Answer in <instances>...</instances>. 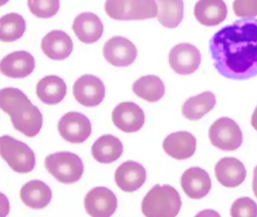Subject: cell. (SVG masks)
<instances>
[{
	"label": "cell",
	"instance_id": "16",
	"mask_svg": "<svg viewBox=\"0 0 257 217\" xmlns=\"http://www.w3.org/2000/svg\"><path fill=\"white\" fill-rule=\"evenodd\" d=\"M181 186L188 197L201 199L211 189V179L204 169L191 167L181 176Z\"/></svg>",
	"mask_w": 257,
	"mask_h": 217
},
{
	"label": "cell",
	"instance_id": "4",
	"mask_svg": "<svg viewBox=\"0 0 257 217\" xmlns=\"http://www.w3.org/2000/svg\"><path fill=\"white\" fill-rule=\"evenodd\" d=\"M105 11L115 21H144L156 18L158 6L155 0H106Z\"/></svg>",
	"mask_w": 257,
	"mask_h": 217
},
{
	"label": "cell",
	"instance_id": "10",
	"mask_svg": "<svg viewBox=\"0 0 257 217\" xmlns=\"http://www.w3.org/2000/svg\"><path fill=\"white\" fill-rule=\"evenodd\" d=\"M88 215L93 217L111 216L116 210V195L106 187H96L88 191L84 200Z\"/></svg>",
	"mask_w": 257,
	"mask_h": 217
},
{
	"label": "cell",
	"instance_id": "20",
	"mask_svg": "<svg viewBox=\"0 0 257 217\" xmlns=\"http://www.w3.org/2000/svg\"><path fill=\"white\" fill-rule=\"evenodd\" d=\"M73 30L81 42L93 44L101 38L103 33V24L95 14L83 12L75 18Z\"/></svg>",
	"mask_w": 257,
	"mask_h": 217
},
{
	"label": "cell",
	"instance_id": "14",
	"mask_svg": "<svg viewBox=\"0 0 257 217\" xmlns=\"http://www.w3.org/2000/svg\"><path fill=\"white\" fill-rule=\"evenodd\" d=\"M147 179V170L144 166L134 161H127L117 167L115 181L124 192H134L139 189Z\"/></svg>",
	"mask_w": 257,
	"mask_h": 217
},
{
	"label": "cell",
	"instance_id": "30",
	"mask_svg": "<svg viewBox=\"0 0 257 217\" xmlns=\"http://www.w3.org/2000/svg\"><path fill=\"white\" fill-rule=\"evenodd\" d=\"M231 215L233 217L257 216V204L248 197L237 199L231 205Z\"/></svg>",
	"mask_w": 257,
	"mask_h": 217
},
{
	"label": "cell",
	"instance_id": "26",
	"mask_svg": "<svg viewBox=\"0 0 257 217\" xmlns=\"http://www.w3.org/2000/svg\"><path fill=\"white\" fill-rule=\"evenodd\" d=\"M134 93L150 102L160 100L165 93L163 81L156 75L142 76L137 80L132 86Z\"/></svg>",
	"mask_w": 257,
	"mask_h": 217
},
{
	"label": "cell",
	"instance_id": "1",
	"mask_svg": "<svg viewBox=\"0 0 257 217\" xmlns=\"http://www.w3.org/2000/svg\"><path fill=\"white\" fill-rule=\"evenodd\" d=\"M213 66L222 76L246 80L257 75V19L243 18L225 26L209 42Z\"/></svg>",
	"mask_w": 257,
	"mask_h": 217
},
{
	"label": "cell",
	"instance_id": "5",
	"mask_svg": "<svg viewBox=\"0 0 257 217\" xmlns=\"http://www.w3.org/2000/svg\"><path fill=\"white\" fill-rule=\"evenodd\" d=\"M45 167L58 182L73 184L82 178L84 165L79 155L70 152H58L48 155Z\"/></svg>",
	"mask_w": 257,
	"mask_h": 217
},
{
	"label": "cell",
	"instance_id": "19",
	"mask_svg": "<svg viewBox=\"0 0 257 217\" xmlns=\"http://www.w3.org/2000/svg\"><path fill=\"white\" fill-rule=\"evenodd\" d=\"M163 149L174 159H188L196 150V139L186 131L172 133L164 140Z\"/></svg>",
	"mask_w": 257,
	"mask_h": 217
},
{
	"label": "cell",
	"instance_id": "6",
	"mask_svg": "<svg viewBox=\"0 0 257 217\" xmlns=\"http://www.w3.org/2000/svg\"><path fill=\"white\" fill-rule=\"evenodd\" d=\"M0 153L14 171L31 173L36 165L35 153L24 142L10 135L0 138Z\"/></svg>",
	"mask_w": 257,
	"mask_h": 217
},
{
	"label": "cell",
	"instance_id": "12",
	"mask_svg": "<svg viewBox=\"0 0 257 217\" xmlns=\"http://www.w3.org/2000/svg\"><path fill=\"white\" fill-rule=\"evenodd\" d=\"M201 62V52L195 45L191 44H178L170 51V66L174 72L180 75L193 73L199 67Z\"/></svg>",
	"mask_w": 257,
	"mask_h": 217
},
{
	"label": "cell",
	"instance_id": "31",
	"mask_svg": "<svg viewBox=\"0 0 257 217\" xmlns=\"http://www.w3.org/2000/svg\"><path fill=\"white\" fill-rule=\"evenodd\" d=\"M232 7L237 17L252 18L257 16V0H234Z\"/></svg>",
	"mask_w": 257,
	"mask_h": 217
},
{
	"label": "cell",
	"instance_id": "2",
	"mask_svg": "<svg viewBox=\"0 0 257 217\" xmlns=\"http://www.w3.org/2000/svg\"><path fill=\"white\" fill-rule=\"evenodd\" d=\"M0 105L11 118L15 129L34 137L43 127V114L26 94L16 87H5L0 93Z\"/></svg>",
	"mask_w": 257,
	"mask_h": 217
},
{
	"label": "cell",
	"instance_id": "17",
	"mask_svg": "<svg viewBox=\"0 0 257 217\" xmlns=\"http://www.w3.org/2000/svg\"><path fill=\"white\" fill-rule=\"evenodd\" d=\"M214 170L218 182L226 188H236L246 179V168L235 158H222L216 163Z\"/></svg>",
	"mask_w": 257,
	"mask_h": 217
},
{
	"label": "cell",
	"instance_id": "7",
	"mask_svg": "<svg viewBox=\"0 0 257 217\" xmlns=\"http://www.w3.org/2000/svg\"><path fill=\"white\" fill-rule=\"evenodd\" d=\"M208 136L212 145L222 151L236 150L243 143L240 127L228 117L220 118L213 123Z\"/></svg>",
	"mask_w": 257,
	"mask_h": 217
},
{
	"label": "cell",
	"instance_id": "11",
	"mask_svg": "<svg viewBox=\"0 0 257 217\" xmlns=\"http://www.w3.org/2000/svg\"><path fill=\"white\" fill-rule=\"evenodd\" d=\"M103 56L106 61L115 67L130 66L138 57L135 44L122 36H114L105 43Z\"/></svg>",
	"mask_w": 257,
	"mask_h": 217
},
{
	"label": "cell",
	"instance_id": "15",
	"mask_svg": "<svg viewBox=\"0 0 257 217\" xmlns=\"http://www.w3.org/2000/svg\"><path fill=\"white\" fill-rule=\"evenodd\" d=\"M35 69V59L31 53L25 51H15L4 57L0 70L11 78H25Z\"/></svg>",
	"mask_w": 257,
	"mask_h": 217
},
{
	"label": "cell",
	"instance_id": "21",
	"mask_svg": "<svg viewBox=\"0 0 257 217\" xmlns=\"http://www.w3.org/2000/svg\"><path fill=\"white\" fill-rule=\"evenodd\" d=\"M227 14V6L223 0H199L194 9L197 21L206 27L219 25L225 21Z\"/></svg>",
	"mask_w": 257,
	"mask_h": 217
},
{
	"label": "cell",
	"instance_id": "25",
	"mask_svg": "<svg viewBox=\"0 0 257 217\" xmlns=\"http://www.w3.org/2000/svg\"><path fill=\"white\" fill-rule=\"evenodd\" d=\"M216 103V97L213 93L203 92L189 98L182 106V113L189 120L198 121L211 111Z\"/></svg>",
	"mask_w": 257,
	"mask_h": 217
},
{
	"label": "cell",
	"instance_id": "24",
	"mask_svg": "<svg viewBox=\"0 0 257 217\" xmlns=\"http://www.w3.org/2000/svg\"><path fill=\"white\" fill-rule=\"evenodd\" d=\"M67 87L63 78L57 75H48L42 78L37 85V96L47 105H56L67 94Z\"/></svg>",
	"mask_w": 257,
	"mask_h": 217
},
{
	"label": "cell",
	"instance_id": "9",
	"mask_svg": "<svg viewBox=\"0 0 257 217\" xmlns=\"http://www.w3.org/2000/svg\"><path fill=\"white\" fill-rule=\"evenodd\" d=\"M73 93L75 99L81 105L94 107L103 102L106 95V88L98 77L85 75L75 81Z\"/></svg>",
	"mask_w": 257,
	"mask_h": 217
},
{
	"label": "cell",
	"instance_id": "13",
	"mask_svg": "<svg viewBox=\"0 0 257 217\" xmlns=\"http://www.w3.org/2000/svg\"><path fill=\"white\" fill-rule=\"evenodd\" d=\"M112 121L118 129L125 133H135L144 126L145 114L135 102H121L112 110Z\"/></svg>",
	"mask_w": 257,
	"mask_h": 217
},
{
	"label": "cell",
	"instance_id": "32",
	"mask_svg": "<svg viewBox=\"0 0 257 217\" xmlns=\"http://www.w3.org/2000/svg\"><path fill=\"white\" fill-rule=\"evenodd\" d=\"M252 191L257 197V166L253 170V179H252Z\"/></svg>",
	"mask_w": 257,
	"mask_h": 217
},
{
	"label": "cell",
	"instance_id": "18",
	"mask_svg": "<svg viewBox=\"0 0 257 217\" xmlns=\"http://www.w3.org/2000/svg\"><path fill=\"white\" fill-rule=\"evenodd\" d=\"M41 48L44 54L53 60H65L73 52L71 38L62 30H52L42 40Z\"/></svg>",
	"mask_w": 257,
	"mask_h": 217
},
{
	"label": "cell",
	"instance_id": "33",
	"mask_svg": "<svg viewBox=\"0 0 257 217\" xmlns=\"http://www.w3.org/2000/svg\"><path fill=\"white\" fill-rule=\"evenodd\" d=\"M251 125H252V128L257 131V106L256 108L254 110L253 113H252V117H251Z\"/></svg>",
	"mask_w": 257,
	"mask_h": 217
},
{
	"label": "cell",
	"instance_id": "28",
	"mask_svg": "<svg viewBox=\"0 0 257 217\" xmlns=\"http://www.w3.org/2000/svg\"><path fill=\"white\" fill-rule=\"evenodd\" d=\"M0 39L3 42H13L23 36L26 22L23 16L17 13L4 15L0 21Z\"/></svg>",
	"mask_w": 257,
	"mask_h": 217
},
{
	"label": "cell",
	"instance_id": "3",
	"mask_svg": "<svg viewBox=\"0 0 257 217\" xmlns=\"http://www.w3.org/2000/svg\"><path fill=\"white\" fill-rule=\"evenodd\" d=\"M181 206V197L174 187L157 184L143 199L141 210L147 217H174Z\"/></svg>",
	"mask_w": 257,
	"mask_h": 217
},
{
	"label": "cell",
	"instance_id": "22",
	"mask_svg": "<svg viewBox=\"0 0 257 217\" xmlns=\"http://www.w3.org/2000/svg\"><path fill=\"white\" fill-rule=\"evenodd\" d=\"M20 197L28 207L34 209H43L50 203L52 191L50 187L43 181L34 179L22 186Z\"/></svg>",
	"mask_w": 257,
	"mask_h": 217
},
{
	"label": "cell",
	"instance_id": "8",
	"mask_svg": "<svg viewBox=\"0 0 257 217\" xmlns=\"http://www.w3.org/2000/svg\"><path fill=\"white\" fill-rule=\"evenodd\" d=\"M58 131L66 141L78 144L84 143L88 139L92 127L85 115L77 112H70L58 122Z\"/></svg>",
	"mask_w": 257,
	"mask_h": 217
},
{
	"label": "cell",
	"instance_id": "27",
	"mask_svg": "<svg viewBox=\"0 0 257 217\" xmlns=\"http://www.w3.org/2000/svg\"><path fill=\"white\" fill-rule=\"evenodd\" d=\"M158 21L163 27L174 29L178 27L184 16L183 0H156Z\"/></svg>",
	"mask_w": 257,
	"mask_h": 217
},
{
	"label": "cell",
	"instance_id": "23",
	"mask_svg": "<svg viewBox=\"0 0 257 217\" xmlns=\"http://www.w3.org/2000/svg\"><path fill=\"white\" fill-rule=\"evenodd\" d=\"M123 145L118 137L106 134L99 137L91 147L93 158L101 164H111L122 155Z\"/></svg>",
	"mask_w": 257,
	"mask_h": 217
},
{
	"label": "cell",
	"instance_id": "29",
	"mask_svg": "<svg viewBox=\"0 0 257 217\" xmlns=\"http://www.w3.org/2000/svg\"><path fill=\"white\" fill-rule=\"evenodd\" d=\"M28 6L33 15L39 18H51L60 9V0H28Z\"/></svg>",
	"mask_w": 257,
	"mask_h": 217
}]
</instances>
